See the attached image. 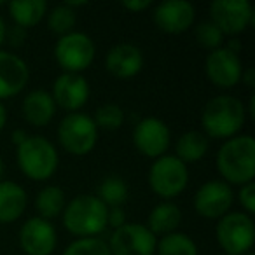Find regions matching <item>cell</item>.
Here are the masks:
<instances>
[{"instance_id":"1","label":"cell","mask_w":255,"mask_h":255,"mask_svg":"<svg viewBox=\"0 0 255 255\" xmlns=\"http://www.w3.org/2000/svg\"><path fill=\"white\" fill-rule=\"evenodd\" d=\"M247 121L243 102L233 95H219L205 103L201 112V126L206 138L229 140L240 135Z\"/></svg>"},{"instance_id":"2","label":"cell","mask_w":255,"mask_h":255,"mask_svg":"<svg viewBox=\"0 0 255 255\" xmlns=\"http://www.w3.org/2000/svg\"><path fill=\"white\" fill-rule=\"evenodd\" d=\"M220 180L229 185H245L255 178V140L252 135H236L226 140L215 157Z\"/></svg>"},{"instance_id":"3","label":"cell","mask_w":255,"mask_h":255,"mask_svg":"<svg viewBox=\"0 0 255 255\" xmlns=\"http://www.w3.org/2000/svg\"><path fill=\"white\" fill-rule=\"evenodd\" d=\"M107 208L95 194H79L61 213L65 229L77 238H96L107 229Z\"/></svg>"},{"instance_id":"4","label":"cell","mask_w":255,"mask_h":255,"mask_svg":"<svg viewBox=\"0 0 255 255\" xmlns=\"http://www.w3.org/2000/svg\"><path fill=\"white\" fill-rule=\"evenodd\" d=\"M16 163L21 173L33 182H46L56 173L60 156L51 140L42 135H28L16 147Z\"/></svg>"},{"instance_id":"5","label":"cell","mask_w":255,"mask_h":255,"mask_svg":"<svg viewBox=\"0 0 255 255\" xmlns=\"http://www.w3.org/2000/svg\"><path fill=\"white\" fill-rule=\"evenodd\" d=\"M98 128L91 116L84 112L67 114L58 126V143L65 152L75 157L88 156L98 142Z\"/></svg>"},{"instance_id":"6","label":"cell","mask_w":255,"mask_h":255,"mask_svg":"<svg viewBox=\"0 0 255 255\" xmlns=\"http://www.w3.org/2000/svg\"><path fill=\"white\" fill-rule=\"evenodd\" d=\"M189 168L171 154L154 159L149 168V187L163 201H171L187 189Z\"/></svg>"},{"instance_id":"7","label":"cell","mask_w":255,"mask_h":255,"mask_svg":"<svg viewBox=\"0 0 255 255\" xmlns=\"http://www.w3.org/2000/svg\"><path fill=\"white\" fill-rule=\"evenodd\" d=\"M215 238L226 255H245L254 247V219L245 212H229L215 226Z\"/></svg>"},{"instance_id":"8","label":"cell","mask_w":255,"mask_h":255,"mask_svg":"<svg viewBox=\"0 0 255 255\" xmlns=\"http://www.w3.org/2000/svg\"><path fill=\"white\" fill-rule=\"evenodd\" d=\"M96 56V46L84 32L74 30L58 39L54 46V60L67 74H81L91 67Z\"/></svg>"},{"instance_id":"9","label":"cell","mask_w":255,"mask_h":255,"mask_svg":"<svg viewBox=\"0 0 255 255\" xmlns=\"http://www.w3.org/2000/svg\"><path fill=\"white\" fill-rule=\"evenodd\" d=\"M210 21L226 35H240L254 25L255 12L248 0H215L208 7Z\"/></svg>"},{"instance_id":"10","label":"cell","mask_w":255,"mask_h":255,"mask_svg":"<svg viewBox=\"0 0 255 255\" xmlns=\"http://www.w3.org/2000/svg\"><path fill=\"white\" fill-rule=\"evenodd\" d=\"M110 255H156L157 238L140 222H126L114 229L109 241Z\"/></svg>"},{"instance_id":"11","label":"cell","mask_w":255,"mask_h":255,"mask_svg":"<svg viewBox=\"0 0 255 255\" xmlns=\"http://www.w3.org/2000/svg\"><path fill=\"white\" fill-rule=\"evenodd\" d=\"M133 145L142 156L157 159L168 154L171 145V131L168 124L159 117H143L135 124Z\"/></svg>"},{"instance_id":"12","label":"cell","mask_w":255,"mask_h":255,"mask_svg":"<svg viewBox=\"0 0 255 255\" xmlns=\"http://www.w3.org/2000/svg\"><path fill=\"white\" fill-rule=\"evenodd\" d=\"M234 201V192L229 184L224 180H208L196 191L194 199H192V206H194L196 213L203 219L219 220L226 213H229L231 206Z\"/></svg>"},{"instance_id":"13","label":"cell","mask_w":255,"mask_h":255,"mask_svg":"<svg viewBox=\"0 0 255 255\" xmlns=\"http://www.w3.org/2000/svg\"><path fill=\"white\" fill-rule=\"evenodd\" d=\"M152 21L163 33L180 35L196 21V9L187 0H164L154 5Z\"/></svg>"},{"instance_id":"14","label":"cell","mask_w":255,"mask_h":255,"mask_svg":"<svg viewBox=\"0 0 255 255\" xmlns=\"http://www.w3.org/2000/svg\"><path fill=\"white\" fill-rule=\"evenodd\" d=\"M205 74L213 86L220 89H231L241 81L243 63L240 54L229 51L226 46L210 51L205 60Z\"/></svg>"},{"instance_id":"15","label":"cell","mask_w":255,"mask_h":255,"mask_svg":"<svg viewBox=\"0 0 255 255\" xmlns=\"http://www.w3.org/2000/svg\"><path fill=\"white\" fill-rule=\"evenodd\" d=\"M18 240L26 255H53L58 245V234L49 220L37 215L23 224Z\"/></svg>"},{"instance_id":"16","label":"cell","mask_w":255,"mask_h":255,"mask_svg":"<svg viewBox=\"0 0 255 255\" xmlns=\"http://www.w3.org/2000/svg\"><path fill=\"white\" fill-rule=\"evenodd\" d=\"M89 82L82 74H60L53 82V96L54 103L60 109L67 110L68 114L79 112L89 100Z\"/></svg>"},{"instance_id":"17","label":"cell","mask_w":255,"mask_h":255,"mask_svg":"<svg viewBox=\"0 0 255 255\" xmlns=\"http://www.w3.org/2000/svg\"><path fill=\"white\" fill-rule=\"evenodd\" d=\"M30 68L21 56L0 49V102L14 98L26 88Z\"/></svg>"},{"instance_id":"18","label":"cell","mask_w":255,"mask_h":255,"mask_svg":"<svg viewBox=\"0 0 255 255\" xmlns=\"http://www.w3.org/2000/svg\"><path fill=\"white\" fill-rule=\"evenodd\" d=\"M143 53L129 42L116 44L105 54V70L116 79H133L143 68Z\"/></svg>"},{"instance_id":"19","label":"cell","mask_w":255,"mask_h":255,"mask_svg":"<svg viewBox=\"0 0 255 255\" xmlns=\"http://www.w3.org/2000/svg\"><path fill=\"white\" fill-rule=\"evenodd\" d=\"M56 103L46 89H33L23 98L21 112L30 126L44 128L56 116Z\"/></svg>"},{"instance_id":"20","label":"cell","mask_w":255,"mask_h":255,"mask_svg":"<svg viewBox=\"0 0 255 255\" xmlns=\"http://www.w3.org/2000/svg\"><path fill=\"white\" fill-rule=\"evenodd\" d=\"M28 194L19 184L0 180V224H12L25 213Z\"/></svg>"},{"instance_id":"21","label":"cell","mask_w":255,"mask_h":255,"mask_svg":"<svg viewBox=\"0 0 255 255\" xmlns=\"http://www.w3.org/2000/svg\"><path fill=\"white\" fill-rule=\"evenodd\" d=\"M182 222V210L173 201H161L150 210L147 227L154 236H166L175 233Z\"/></svg>"},{"instance_id":"22","label":"cell","mask_w":255,"mask_h":255,"mask_svg":"<svg viewBox=\"0 0 255 255\" xmlns=\"http://www.w3.org/2000/svg\"><path fill=\"white\" fill-rule=\"evenodd\" d=\"M210 149V140L203 131H185L178 136L175 142V157L182 161L184 164L189 163H198L208 154Z\"/></svg>"},{"instance_id":"23","label":"cell","mask_w":255,"mask_h":255,"mask_svg":"<svg viewBox=\"0 0 255 255\" xmlns=\"http://www.w3.org/2000/svg\"><path fill=\"white\" fill-rule=\"evenodd\" d=\"M7 7L14 25L25 30L37 26L47 14L46 0H14L9 2Z\"/></svg>"},{"instance_id":"24","label":"cell","mask_w":255,"mask_h":255,"mask_svg":"<svg viewBox=\"0 0 255 255\" xmlns=\"http://www.w3.org/2000/svg\"><path fill=\"white\" fill-rule=\"evenodd\" d=\"M65 205H67V196L63 189L58 185H46L35 196V208L39 212V217L49 222L63 213Z\"/></svg>"},{"instance_id":"25","label":"cell","mask_w":255,"mask_h":255,"mask_svg":"<svg viewBox=\"0 0 255 255\" xmlns=\"http://www.w3.org/2000/svg\"><path fill=\"white\" fill-rule=\"evenodd\" d=\"M96 198L107 206V208H117L128 201L129 189L123 177L119 175H109L96 187Z\"/></svg>"},{"instance_id":"26","label":"cell","mask_w":255,"mask_h":255,"mask_svg":"<svg viewBox=\"0 0 255 255\" xmlns=\"http://www.w3.org/2000/svg\"><path fill=\"white\" fill-rule=\"evenodd\" d=\"M157 255H198V245L185 233H170L161 236L156 245Z\"/></svg>"},{"instance_id":"27","label":"cell","mask_w":255,"mask_h":255,"mask_svg":"<svg viewBox=\"0 0 255 255\" xmlns=\"http://www.w3.org/2000/svg\"><path fill=\"white\" fill-rule=\"evenodd\" d=\"M75 25H77V12L65 4L53 7L47 14V28L54 35H58V39L74 32Z\"/></svg>"},{"instance_id":"28","label":"cell","mask_w":255,"mask_h":255,"mask_svg":"<svg viewBox=\"0 0 255 255\" xmlns=\"http://www.w3.org/2000/svg\"><path fill=\"white\" fill-rule=\"evenodd\" d=\"M124 119H126L124 110L117 103H103L96 109L95 117H93L98 131L100 129L102 131H117L123 128Z\"/></svg>"},{"instance_id":"29","label":"cell","mask_w":255,"mask_h":255,"mask_svg":"<svg viewBox=\"0 0 255 255\" xmlns=\"http://www.w3.org/2000/svg\"><path fill=\"white\" fill-rule=\"evenodd\" d=\"M63 255H110L109 245L102 238H77L67 248Z\"/></svg>"},{"instance_id":"30","label":"cell","mask_w":255,"mask_h":255,"mask_svg":"<svg viewBox=\"0 0 255 255\" xmlns=\"http://www.w3.org/2000/svg\"><path fill=\"white\" fill-rule=\"evenodd\" d=\"M194 39L203 49L215 51V49H219V47H222L224 33L208 19V21H201L199 25H196Z\"/></svg>"},{"instance_id":"31","label":"cell","mask_w":255,"mask_h":255,"mask_svg":"<svg viewBox=\"0 0 255 255\" xmlns=\"http://www.w3.org/2000/svg\"><path fill=\"white\" fill-rule=\"evenodd\" d=\"M238 201H240L241 208L245 210L247 215H254L255 213V184L250 182V184H245L240 187V192H238Z\"/></svg>"},{"instance_id":"32","label":"cell","mask_w":255,"mask_h":255,"mask_svg":"<svg viewBox=\"0 0 255 255\" xmlns=\"http://www.w3.org/2000/svg\"><path fill=\"white\" fill-rule=\"evenodd\" d=\"M126 220V212L123 210V206H117V208H109L107 212V227H112V229H119L121 226H124Z\"/></svg>"},{"instance_id":"33","label":"cell","mask_w":255,"mask_h":255,"mask_svg":"<svg viewBox=\"0 0 255 255\" xmlns=\"http://www.w3.org/2000/svg\"><path fill=\"white\" fill-rule=\"evenodd\" d=\"M26 40V30L21 26H11L5 32V42H9L12 47H21Z\"/></svg>"},{"instance_id":"34","label":"cell","mask_w":255,"mask_h":255,"mask_svg":"<svg viewBox=\"0 0 255 255\" xmlns=\"http://www.w3.org/2000/svg\"><path fill=\"white\" fill-rule=\"evenodd\" d=\"M121 5L129 12H142V11H145V9L152 7L154 4H152V0H124Z\"/></svg>"},{"instance_id":"35","label":"cell","mask_w":255,"mask_h":255,"mask_svg":"<svg viewBox=\"0 0 255 255\" xmlns=\"http://www.w3.org/2000/svg\"><path fill=\"white\" fill-rule=\"evenodd\" d=\"M241 82H243L247 88L254 89L255 88V68L254 67H248L243 68V74H241Z\"/></svg>"},{"instance_id":"36","label":"cell","mask_w":255,"mask_h":255,"mask_svg":"<svg viewBox=\"0 0 255 255\" xmlns=\"http://www.w3.org/2000/svg\"><path fill=\"white\" fill-rule=\"evenodd\" d=\"M26 138H28V135H26L25 129H14V131H12V135H11V140H12V143H14L16 147L21 145Z\"/></svg>"},{"instance_id":"37","label":"cell","mask_w":255,"mask_h":255,"mask_svg":"<svg viewBox=\"0 0 255 255\" xmlns=\"http://www.w3.org/2000/svg\"><path fill=\"white\" fill-rule=\"evenodd\" d=\"M5 123H7V109L2 102H0V131L4 129Z\"/></svg>"},{"instance_id":"38","label":"cell","mask_w":255,"mask_h":255,"mask_svg":"<svg viewBox=\"0 0 255 255\" xmlns=\"http://www.w3.org/2000/svg\"><path fill=\"white\" fill-rule=\"evenodd\" d=\"M5 32H7V25H5L4 18L0 16V47L5 42Z\"/></svg>"},{"instance_id":"39","label":"cell","mask_w":255,"mask_h":255,"mask_svg":"<svg viewBox=\"0 0 255 255\" xmlns=\"http://www.w3.org/2000/svg\"><path fill=\"white\" fill-rule=\"evenodd\" d=\"M247 116L250 117V119H254V117H255V95L250 96V102H248V109H247Z\"/></svg>"},{"instance_id":"40","label":"cell","mask_w":255,"mask_h":255,"mask_svg":"<svg viewBox=\"0 0 255 255\" xmlns=\"http://www.w3.org/2000/svg\"><path fill=\"white\" fill-rule=\"evenodd\" d=\"M65 5H68L70 9H77V7H84V5H88V2H84V0H68V2H65Z\"/></svg>"},{"instance_id":"41","label":"cell","mask_w":255,"mask_h":255,"mask_svg":"<svg viewBox=\"0 0 255 255\" xmlns=\"http://www.w3.org/2000/svg\"><path fill=\"white\" fill-rule=\"evenodd\" d=\"M2 175H4V159L0 156V180H2Z\"/></svg>"},{"instance_id":"42","label":"cell","mask_w":255,"mask_h":255,"mask_svg":"<svg viewBox=\"0 0 255 255\" xmlns=\"http://www.w3.org/2000/svg\"><path fill=\"white\" fill-rule=\"evenodd\" d=\"M245 255H254V254H252V252H248V254H245Z\"/></svg>"},{"instance_id":"43","label":"cell","mask_w":255,"mask_h":255,"mask_svg":"<svg viewBox=\"0 0 255 255\" xmlns=\"http://www.w3.org/2000/svg\"><path fill=\"white\" fill-rule=\"evenodd\" d=\"M224 255H226V254H224Z\"/></svg>"}]
</instances>
